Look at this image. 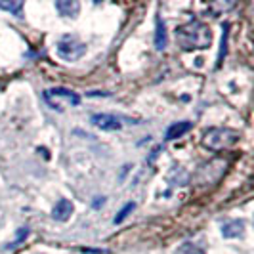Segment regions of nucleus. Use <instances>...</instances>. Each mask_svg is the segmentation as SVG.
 <instances>
[{"label":"nucleus","instance_id":"1","mask_svg":"<svg viewBox=\"0 0 254 254\" xmlns=\"http://www.w3.org/2000/svg\"><path fill=\"white\" fill-rule=\"evenodd\" d=\"M176 40L184 50H204L212 44V31L203 21H188L176 29Z\"/></svg>","mask_w":254,"mask_h":254},{"label":"nucleus","instance_id":"2","mask_svg":"<svg viewBox=\"0 0 254 254\" xmlns=\"http://www.w3.org/2000/svg\"><path fill=\"white\" fill-rule=\"evenodd\" d=\"M239 140H241V134L235 128H210L204 132L203 145L210 151H224V149L233 147L235 143H239Z\"/></svg>","mask_w":254,"mask_h":254},{"label":"nucleus","instance_id":"3","mask_svg":"<svg viewBox=\"0 0 254 254\" xmlns=\"http://www.w3.org/2000/svg\"><path fill=\"white\" fill-rule=\"evenodd\" d=\"M226 170H228V161L216 157V159H212V161L201 165V168L195 174V182L199 186H214L226 174Z\"/></svg>","mask_w":254,"mask_h":254},{"label":"nucleus","instance_id":"4","mask_svg":"<svg viewBox=\"0 0 254 254\" xmlns=\"http://www.w3.org/2000/svg\"><path fill=\"white\" fill-rule=\"evenodd\" d=\"M56 50H58V56L65 62H76L86 54V44L80 42L75 35H65L58 40Z\"/></svg>","mask_w":254,"mask_h":254},{"label":"nucleus","instance_id":"5","mask_svg":"<svg viewBox=\"0 0 254 254\" xmlns=\"http://www.w3.org/2000/svg\"><path fill=\"white\" fill-rule=\"evenodd\" d=\"M44 100L50 103L54 109H62V102H65L67 105H78L80 98L76 96L75 92L67 88H50L44 92Z\"/></svg>","mask_w":254,"mask_h":254},{"label":"nucleus","instance_id":"6","mask_svg":"<svg viewBox=\"0 0 254 254\" xmlns=\"http://www.w3.org/2000/svg\"><path fill=\"white\" fill-rule=\"evenodd\" d=\"M92 123L96 125L98 128H102V130H107V132H113V130H121V119L119 117H115V115H109V113H98L92 117Z\"/></svg>","mask_w":254,"mask_h":254},{"label":"nucleus","instance_id":"7","mask_svg":"<svg viewBox=\"0 0 254 254\" xmlns=\"http://www.w3.org/2000/svg\"><path fill=\"white\" fill-rule=\"evenodd\" d=\"M71 214H73V203L69 199H60L52 210V218L58 222H67Z\"/></svg>","mask_w":254,"mask_h":254},{"label":"nucleus","instance_id":"8","mask_svg":"<svg viewBox=\"0 0 254 254\" xmlns=\"http://www.w3.org/2000/svg\"><path fill=\"white\" fill-rule=\"evenodd\" d=\"M191 128H193V123H190V121H182V123H174V125H170V127H168V130H166L165 140H166V141L178 140V138H182L184 134H188V132H190Z\"/></svg>","mask_w":254,"mask_h":254},{"label":"nucleus","instance_id":"9","mask_svg":"<svg viewBox=\"0 0 254 254\" xmlns=\"http://www.w3.org/2000/svg\"><path fill=\"white\" fill-rule=\"evenodd\" d=\"M56 10L64 17H76L80 12V4L76 0H56Z\"/></svg>","mask_w":254,"mask_h":254},{"label":"nucleus","instance_id":"10","mask_svg":"<svg viewBox=\"0 0 254 254\" xmlns=\"http://www.w3.org/2000/svg\"><path fill=\"white\" fill-rule=\"evenodd\" d=\"M222 235L226 239H235V237H243L245 235V222L243 220H231L228 224L222 226Z\"/></svg>","mask_w":254,"mask_h":254},{"label":"nucleus","instance_id":"11","mask_svg":"<svg viewBox=\"0 0 254 254\" xmlns=\"http://www.w3.org/2000/svg\"><path fill=\"white\" fill-rule=\"evenodd\" d=\"M168 46V35H166L165 21L161 17H157V29H155V48L163 52Z\"/></svg>","mask_w":254,"mask_h":254},{"label":"nucleus","instance_id":"12","mask_svg":"<svg viewBox=\"0 0 254 254\" xmlns=\"http://www.w3.org/2000/svg\"><path fill=\"white\" fill-rule=\"evenodd\" d=\"M222 44H220V52H218V64L216 67L220 69L222 67V62H224V58H226V54H228V37H229V23L222 27Z\"/></svg>","mask_w":254,"mask_h":254},{"label":"nucleus","instance_id":"13","mask_svg":"<svg viewBox=\"0 0 254 254\" xmlns=\"http://www.w3.org/2000/svg\"><path fill=\"white\" fill-rule=\"evenodd\" d=\"M0 10H6V12L13 13L15 17H23V2L21 0H15V2H0Z\"/></svg>","mask_w":254,"mask_h":254},{"label":"nucleus","instance_id":"14","mask_svg":"<svg viewBox=\"0 0 254 254\" xmlns=\"http://www.w3.org/2000/svg\"><path fill=\"white\" fill-rule=\"evenodd\" d=\"M176 254H204V251L201 247H197V245H193V243H184V245H180Z\"/></svg>","mask_w":254,"mask_h":254},{"label":"nucleus","instance_id":"15","mask_svg":"<svg viewBox=\"0 0 254 254\" xmlns=\"http://www.w3.org/2000/svg\"><path fill=\"white\" fill-rule=\"evenodd\" d=\"M134 206H136L134 203H127V204H125V208L119 212V216L115 218V224H121V222H123V220L128 216V212H132V210H134Z\"/></svg>","mask_w":254,"mask_h":254},{"label":"nucleus","instance_id":"16","mask_svg":"<svg viewBox=\"0 0 254 254\" xmlns=\"http://www.w3.org/2000/svg\"><path fill=\"white\" fill-rule=\"evenodd\" d=\"M27 235H29V229H27V228H21V229H19V235H17V241H13L12 245H8V249H13V247H17L19 243L25 239Z\"/></svg>","mask_w":254,"mask_h":254}]
</instances>
